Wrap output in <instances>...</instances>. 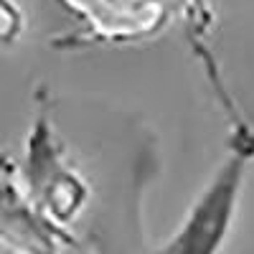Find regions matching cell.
<instances>
[{
	"label": "cell",
	"mask_w": 254,
	"mask_h": 254,
	"mask_svg": "<svg viewBox=\"0 0 254 254\" xmlns=\"http://www.w3.org/2000/svg\"><path fill=\"white\" fill-rule=\"evenodd\" d=\"M249 158V150L237 147L219 165V171L193 201L173 239L158 254H219L221 244L231 231Z\"/></svg>",
	"instance_id": "cell-1"
},
{
	"label": "cell",
	"mask_w": 254,
	"mask_h": 254,
	"mask_svg": "<svg viewBox=\"0 0 254 254\" xmlns=\"http://www.w3.org/2000/svg\"><path fill=\"white\" fill-rule=\"evenodd\" d=\"M23 28V18L13 0H0V46H8Z\"/></svg>",
	"instance_id": "cell-2"
}]
</instances>
